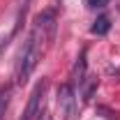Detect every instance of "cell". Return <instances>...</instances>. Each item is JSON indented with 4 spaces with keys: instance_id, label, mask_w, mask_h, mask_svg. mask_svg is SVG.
<instances>
[{
    "instance_id": "6da1fadb",
    "label": "cell",
    "mask_w": 120,
    "mask_h": 120,
    "mask_svg": "<svg viewBox=\"0 0 120 120\" xmlns=\"http://www.w3.org/2000/svg\"><path fill=\"white\" fill-rule=\"evenodd\" d=\"M46 46H49V42L42 37V32H37L32 28L30 37L26 39V44H23L21 53H19V60H16V69H14L16 83H26L30 79V74L37 67V62L42 60V53H44Z\"/></svg>"
},
{
    "instance_id": "7a4b0ae2",
    "label": "cell",
    "mask_w": 120,
    "mask_h": 120,
    "mask_svg": "<svg viewBox=\"0 0 120 120\" xmlns=\"http://www.w3.org/2000/svg\"><path fill=\"white\" fill-rule=\"evenodd\" d=\"M58 106L62 111L65 120H74L76 116V92L72 83H62L58 88Z\"/></svg>"
},
{
    "instance_id": "3957f363",
    "label": "cell",
    "mask_w": 120,
    "mask_h": 120,
    "mask_svg": "<svg viewBox=\"0 0 120 120\" xmlns=\"http://www.w3.org/2000/svg\"><path fill=\"white\" fill-rule=\"evenodd\" d=\"M56 21H58L56 9H44V12H39V14L35 16L32 28L37 30V32H42V37L51 44L53 42V35H56Z\"/></svg>"
},
{
    "instance_id": "277c9868",
    "label": "cell",
    "mask_w": 120,
    "mask_h": 120,
    "mask_svg": "<svg viewBox=\"0 0 120 120\" xmlns=\"http://www.w3.org/2000/svg\"><path fill=\"white\" fill-rule=\"evenodd\" d=\"M46 92V79H42L35 90L30 92V99H28V106H26V113H23V120H32L35 116H39V104H42V97Z\"/></svg>"
},
{
    "instance_id": "5b68a950",
    "label": "cell",
    "mask_w": 120,
    "mask_h": 120,
    "mask_svg": "<svg viewBox=\"0 0 120 120\" xmlns=\"http://www.w3.org/2000/svg\"><path fill=\"white\" fill-rule=\"evenodd\" d=\"M81 97H83V102H90L92 99V95H95V90H97V76H88L81 81Z\"/></svg>"
},
{
    "instance_id": "8992f818",
    "label": "cell",
    "mask_w": 120,
    "mask_h": 120,
    "mask_svg": "<svg viewBox=\"0 0 120 120\" xmlns=\"http://www.w3.org/2000/svg\"><path fill=\"white\" fill-rule=\"evenodd\" d=\"M83 79H86V51H81L79 62L74 65V72H72V86H81Z\"/></svg>"
},
{
    "instance_id": "52a82bcc",
    "label": "cell",
    "mask_w": 120,
    "mask_h": 120,
    "mask_svg": "<svg viewBox=\"0 0 120 120\" xmlns=\"http://www.w3.org/2000/svg\"><path fill=\"white\" fill-rule=\"evenodd\" d=\"M109 30H111V19L104 14V16H99V19H97V21L92 23L90 32H92V35H106Z\"/></svg>"
},
{
    "instance_id": "ba28073f",
    "label": "cell",
    "mask_w": 120,
    "mask_h": 120,
    "mask_svg": "<svg viewBox=\"0 0 120 120\" xmlns=\"http://www.w3.org/2000/svg\"><path fill=\"white\" fill-rule=\"evenodd\" d=\"M97 111H99V113H104V116H106V118H109V120H116V118H118V116H116L113 111H109V109H104V106H99Z\"/></svg>"
},
{
    "instance_id": "9c48e42d",
    "label": "cell",
    "mask_w": 120,
    "mask_h": 120,
    "mask_svg": "<svg viewBox=\"0 0 120 120\" xmlns=\"http://www.w3.org/2000/svg\"><path fill=\"white\" fill-rule=\"evenodd\" d=\"M111 0H90V7H106Z\"/></svg>"
}]
</instances>
